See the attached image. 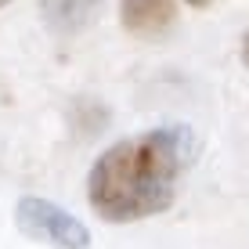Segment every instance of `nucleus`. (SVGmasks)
<instances>
[{"label": "nucleus", "mask_w": 249, "mask_h": 249, "mask_svg": "<svg viewBox=\"0 0 249 249\" xmlns=\"http://www.w3.org/2000/svg\"><path fill=\"white\" fill-rule=\"evenodd\" d=\"M195 152L199 144L188 126H156L116 141L87 174L90 210L105 224H134L166 213Z\"/></svg>", "instance_id": "obj_1"}, {"label": "nucleus", "mask_w": 249, "mask_h": 249, "mask_svg": "<svg viewBox=\"0 0 249 249\" xmlns=\"http://www.w3.org/2000/svg\"><path fill=\"white\" fill-rule=\"evenodd\" d=\"M15 224L25 238L44 242L54 249H87L90 246V231L80 217L65 213L62 206H54L51 199L40 195H22L15 206Z\"/></svg>", "instance_id": "obj_2"}, {"label": "nucleus", "mask_w": 249, "mask_h": 249, "mask_svg": "<svg viewBox=\"0 0 249 249\" xmlns=\"http://www.w3.org/2000/svg\"><path fill=\"white\" fill-rule=\"evenodd\" d=\"M177 0H119V22L137 40H156L174 25Z\"/></svg>", "instance_id": "obj_3"}, {"label": "nucleus", "mask_w": 249, "mask_h": 249, "mask_svg": "<svg viewBox=\"0 0 249 249\" xmlns=\"http://www.w3.org/2000/svg\"><path fill=\"white\" fill-rule=\"evenodd\" d=\"M101 0H40V15L58 36H72L94 18Z\"/></svg>", "instance_id": "obj_4"}, {"label": "nucleus", "mask_w": 249, "mask_h": 249, "mask_svg": "<svg viewBox=\"0 0 249 249\" xmlns=\"http://www.w3.org/2000/svg\"><path fill=\"white\" fill-rule=\"evenodd\" d=\"M242 65L249 69V33H246V36H242Z\"/></svg>", "instance_id": "obj_5"}, {"label": "nucleus", "mask_w": 249, "mask_h": 249, "mask_svg": "<svg viewBox=\"0 0 249 249\" xmlns=\"http://www.w3.org/2000/svg\"><path fill=\"white\" fill-rule=\"evenodd\" d=\"M188 4H192V7H210L213 0H188Z\"/></svg>", "instance_id": "obj_6"}, {"label": "nucleus", "mask_w": 249, "mask_h": 249, "mask_svg": "<svg viewBox=\"0 0 249 249\" xmlns=\"http://www.w3.org/2000/svg\"><path fill=\"white\" fill-rule=\"evenodd\" d=\"M7 4H11V0H0V7H7Z\"/></svg>", "instance_id": "obj_7"}]
</instances>
